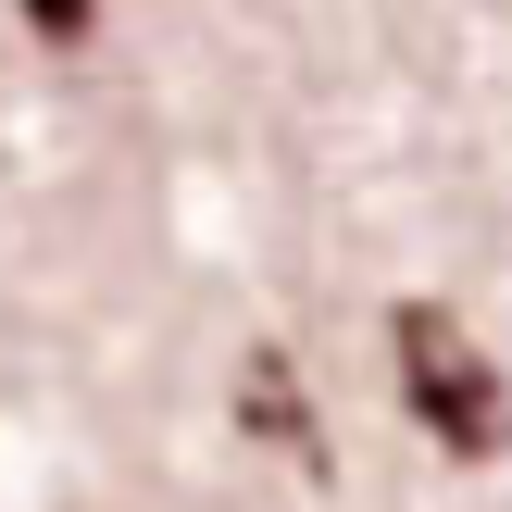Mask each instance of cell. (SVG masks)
I'll return each mask as SVG.
<instances>
[{"label":"cell","instance_id":"1","mask_svg":"<svg viewBox=\"0 0 512 512\" xmlns=\"http://www.w3.org/2000/svg\"><path fill=\"white\" fill-rule=\"evenodd\" d=\"M388 350H400V400H413V425L450 450V463H500V450H512V388H500L488 350L463 338L450 300H400V313H388Z\"/></svg>","mask_w":512,"mask_h":512},{"label":"cell","instance_id":"2","mask_svg":"<svg viewBox=\"0 0 512 512\" xmlns=\"http://www.w3.org/2000/svg\"><path fill=\"white\" fill-rule=\"evenodd\" d=\"M238 425H250V438H275L288 463H325V450H313V413H300L288 350H250V375H238Z\"/></svg>","mask_w":512,"mask_h":512},{"label":"cell","instance_id":"3","mask_svg":"<svg viewBox=\"0 0 512 512\" xmlns=\"http://www.w3.org/2000/svg\"><path fill=\"white\" fill-rule=\"evenodd\" d=\"M25 25H38L50 50H88V25H100V0H25Z\"/></svg>","mask_w":512,"mask_h":512}]
</instances>
